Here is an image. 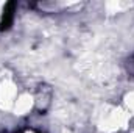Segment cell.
I'll use <instances>...</instances> for the list:
<instances>
[{"instance_id": "7a4b0ae2", "label": "cell", "mask_w": 134, "mask_h": 133, "mask_svg": "<svg viewBox=\"0 0 134 133\" xmlns=\"http://www.w3.org/2000/svg\"><path fill=\"white\" fill-rule=\"evenodd\" d=\"M30 133H33V132H30Z\"/></svg>"}, {"instance_id": "6da1fadb", "label": "cell", "mask_w": 134, "mask_h": 133, "mask_svg": "<svg viewBox=\"0 0 134 133\" xmlns=\"http://www.w3.org/2000/svg\"><path fill=\"white\" fill-rule=\"evenodd\" d=\"M125 102H126V105H128V110H131V111H133V114H134V91L128 94V97H126Z\"/></svg>"}]
</instances>
